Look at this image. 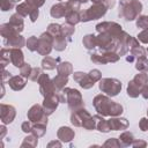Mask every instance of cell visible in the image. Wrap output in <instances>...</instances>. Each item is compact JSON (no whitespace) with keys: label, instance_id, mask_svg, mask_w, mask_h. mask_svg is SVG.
<instances>
[{"label":"cell","instance_id":"obj_1","mask_svg":"<svg viewBox=\"0 0 148 148\" xmlns=\"http://www.w3.org/2000/svg\"><path fill=\"white\" fill-rule=\"evenodd\" d=\"M92 104H94V108L97 111V113L102 114L103 117H106V116L117 117L123 113V106L119 103L113 102L110 98V96H108V95L99 94V95L95 96Z\"/></svg>","mask_w":148,"mask_h":148},{"label":"cell","instance_id":"obj_2","mask_svg":"<svg viewBox=\"0 0 148 148\" xmlns=\"http://www.w3.org/2000/svg\"><path fill=\"white\" fill-rule=\"evenodd\" d=\"M142 10V3L139 0H120L118 15L125 21H133L138 18Z\"/></svg>","mask_w":148,"mask_h":148},{"label":"cell","instance_id":"obj_3","mask_svg":"<svg viewBox=\"0 0 148 148\" xmlns=\"http://www.w3.org/2000/svg\"><path fill=\"white\" fill-rule=\"evenodd\" d=\"M108 10V6L102 2H94L89 8L81 12V21L82 22H89L92 20L101 18L105 15Z\"/></svg>","mask_w":148,"mask_h":148},{"label":"cell","instance_id":"obj_4","mask_svg":"<svg viewBox=\"0 0 148 148\" xmlns=\"http://www.w3.org/2000/svg\"><path fill=\"white\" fill-rule=\"evenodd\" d=\"M148 81V75L146 72H141L136 74L127 86V95L132 98H136L139 95H141V90L145 87V84Z\"/></svg>","mask_w":148,"mask_h":148},{"label":"cell","instance_id":"obj_5","mask_svg":"<svg viewBox=\"0 0 148 148\" xmlns=\"http://www.w3.org/2000/svg\"><path fill=\"white\" fill-rule=\"evenodd\" d=\"M99 90L105 95L113 97L117 96L121 90V82L113 77H104L99 80Z\"/></svg>","mask_w":148,"mask_h":148},{"label":"cell","instance_id":"obj_6","mask_svg":"<svg viewBox=\"0 0 148 148\" xmlns=\"http://www.w3.org/2000/svg\"><path fill=\"white\" fill-rule=\"evenodd\" d=\"M61 91L66 95V98H67L66 103L68 104V108L72 111L80 110V109H82L84 106L82 95H81V92L79 90L73 89V88H64Z\"/></svg>","mask_w":148,"mask_h":148},{"label":"cell","instance_id":"obj_7","mask_svg":"<svg viewBox=\"0 0 148 148\" xmlns=\"http://www.w3.org/2000/svg\"><path fill=\"white\" fill-rule=\"evenodd\" d=\"M96 38H97V46L102 52H106V51L116 52L117 39L112 35L108 32H101L98 34V36H96Z\"/></svg>","mask_w":148,"mask_h":148},{"label":"cell","instance_id":"obj_8","mask_svg":"<svg viewBox=\"0 0 148 148\" xmlns=\"http://www.w3.org/2000/svg\"><path fill=\"white\" fill-rule=\"evenodd\" d=\"M52 49H53V37L47 31H45L38 37L37 52L40 56H49Z\"/></svg>","mask_w":148,"mask_h":148},{"label":"cell","instance_id":"obj_9","mask_svg":"<svg viewBox=\"0 0 148 148\" xmlns=\"http://www.w3.org/2000/svg\"><path fill=\"white\" fill-rule=\"evenodd\" d=\"M27 117L31 123H42L47 125V114L45 113L43 105H39V104L32 105L28 110Z\"/></svg>","mask_w":148,"mask_h":148},{"label":"cell","instance_id":"obj_10","mask_svg":"<svg viewBox=\"0 0 148 148\" xmlns=\"http://www.w3.org/2000/svg\"><path fill=\"white\" fill-rule=\"evenodd\" d=\"M120 56L114 51H106L102 53H92L90 56V60L95 64H108V62H117Z\"/></svg>","mask_w":148,"mask_h":148},{"label":"cell","instance_id":"obj_11","mask_svg":"<svg viewBox=\"0 0 148 148\" xmlns=\"http://www.w3.org/2000/svg\"><path fill=\"white\" fill-rule=\"evenodd\" d=\"M38 84H39V92L43 95V97H46L49 95H52L57 92V89L53 84V81L50 79V76L45 73H42L40 77L38 79Z\"/></svg>","mask_w":148,"mask_h":148},{"label":"cell","instance_id":"obj_12","mask_svg":"<svg viewBox=\"0 0 148 148\" xmlns=\"http://www.w3.org/2000/svg\"><path fill=\"white\" fill-rule=\"evenodd\" d=\"M96 31L98 34L108 32V34L112 35L117 39L118 36L120 35V32L123 31V29H121V25L118 24L117 22H108V21H105V22H101V23H98L96 25Z\"/></svg>","mask_w":148,"mask_h":148},{"label":"cell","instance_id":"obj_13","mask_svg":"<svg viewBox=\"0 0 148 148\" xmlns=\"http://www.w3.org/2000/svg\"><path fill=\"white\" fill-rule=\"evenodd\" d=\"M16 13H18L20 15H22L23 17L24 16H29L30 17V21L31 22H35L39 15V12H38V8L30 5L29 2L24 1V2H21L16 6Z\"/></svg>","mask_w":148,"mask_h":148},{"label":"cell","instance_id":"obj_14","mask_svg":"<svg viewBox=\"0 0 148 148\" xmlns=\"http://www.w3.org/2000/svg\"><path fill=\"white\" fill-rule=\"evenodd\" d=\"M60 103V99H59V92H54L52 95H49L46 97H44V102H43V109L45 111V113L47 116L52 114L56 109L58 108V104Z\"/></svg>","mask_w":148,"mask_h":148},{"label":"cell","instance_id":"obj_15","mask_svg":"<svg viewBox=\"0 0 148 148\" xmlns=\"http://www.w3.org/2000/svg\"><path fill=\"white\" fill-rule=\"evenodd\" d=\"M15 116H16V110L13 105L3 104V103L0 105V118L2 124L5 125L10 124L15 119Z\"/></svg>","mask_w":148,"mask_h":148},{"label":"cell","instance_id":"obj_16","mask_svg":"<svg viewBox=\"0 0 148 148\" xmlns=\"http://www.w3.org/2000/svg\"><path fill=\"white\" fill-rule=\"evenodd\" d=\"M91 114L84 109H80V110H76V111H72L71 113V123L76 126V127H82L83 126V123L90 117Z\"/></svg>","mask_w":148,"mask_h":148},{"label":"cell","instance_id":"obj_17","mask_svg":"<svg viewBox=\"0 0 148 148\" xmlns=\"http://www.w3.org/2000/svg\"><path fill=\"white\" fill-rule=\"evenodd\" d=\"M74 81L76 83H79V86L83 89H90L94 87L95 82L91 80V77L89 76V73H83V72H75L73 74Z\"/></svg>","mask_w":148,"mask_h":148},{"label":"cell","instance_id":"obj_18","mask_svg":"<svg viewBox=\"0 0 148 148\" xmlns=\"http://www.w3.org/2000/svg\"><path fill=\"white\" fill-rule=\"evenodd\" d=\"M25 39L20 35V32H16L7 38H3V44L5 46H8V47H23L24 44H25Z\"/></svg>","mask_w":148,"mask_h":148},{"label":"cell","instance_id":"obj_19","mask_svg":"<svg viewBox=\"0 0 148 148\" xmlns=\"http://www.w3.org/2000/svg\"><path fill=\"white\" fill-rule=\"evenodd\" d=\"M108 124L111 131H119V130H126L128 127V121L126 118H121L119 116L111 117L108 119Z\"/></svg>","mask_w":148,"mask_h":148},{"label":"cell","instance_id":"obj_20","mask_svg":"<svg viewBox=\"0 0 148 148\" xmlns=\"http://www.w3.org/2000/svg\"><path fill=\"white\" fill-rule=\"evenodd\" d=\"M10 62L17 67L21 68L25 62H24V56L21 49L18 47H10Z\"/></svg>","mask_w":148,"mask_h":148},{"label":"cell","instance_id":"obj_21","mask_svg":"<svg viewBox=\"0 0 148 148\" xmlns=\"http://www.w3.org/2000/svg\"><path fill=\"white\" fill-rule=\"evenodd\" d=\"M57 136L60 141L62 142H71L74 136H75V133L74 131L71 128V127H67V126H61L58 132H57Z\"/></svg>","mask_w":148,"mask_h":148},{"label":"cell","instance_id":"obj_22","mask_svg":"<svg viewBox=\"0 0 148 148\" xmlns=\"http://www.w3.org/2000/svg\"><path fill=\"white\" fill-rule=\"evenodd\" d=\"M8 84L9 87L15 90V91H18V90H22L25 84H27V79L23 77L22 75H15V76H12L9 80H8Z\"/></svg>","mask_w":148,"mask_h":148},{"label":"cell","instance_id":"obj_23","mask_svg":"<svg viewBox=\"0 0 148 148\" xmlns=\"http://www.w3.org/2000/svg\"><path fill=\"white\" fill-rule=\"evenodd\" d=\"M66 12H67V7H66V3H64V2H58V3L53 5L50 9V14L54 18L64 17L66 15Z\"/></svg>","mask_w":148,"mask_h":148},{"label":"cell","instance_id":"obj_24","mask_svg":"<svg viewBox=\"0 0 148 148\" xmlns=\"http://www.w3.org/2000/svg\"><path fill=\"white\" fill-rule=\"evenodd\" d=\"M16 31H18V32H21V31H23V29H24V21H23V16L22 15H20L18 13H15V14H13L12 16H10V18H9V22H8Z\"/></svg>","mask_w":148,"mask_h":148},{"label":"cell","instance_id":"obj_25","mask_svg":"<svg viewBox=\"0 0 148 148\" xmlns=\"http://www.w3.org/2000/svg\"><path fill=\"white\" fill-rule=\"evenodd\" d=\"M130 52H131V54L126 57V61H128V62H132V61H134L135 59H138L140 57H146V50L141 45L132 47L130 50Z\"/></svg>","mask_w":148,"mask_h":148},{"label":"cell","instance_id":"obj_26","mask_svg":"<svg viewBox=\"0 0 148 148\" xmlns=\"http://www.w3.org/2000/svg\"><path fill=\"white\" fill-rule=\"evenodd\" d=\"M59 62H60V58H52L45 56V58L42 60V68L45 71H52L58 66Z\"/></svg>","mask_w":148,"mask_h":148},{"label":"cell","instance_id":"obj_27","mask_svg":"<svg viewBox=\"0 0 148 148\" xmlns=\"http://www.w3.org/2000/svg\"><path fill=\"white\" fill-rule=\"evenodd\" d=\"M65 18H66V23L72 24V25H75L79 22H81V12L67 10L66 12V15H65Z\"/></svg>","mask_w":148,"mask_h":148},{"label":"cell","instance_id":"obj_28","mask_svg":"<svg viewBox=\"0 0 148 148\" xmlns=\"http://www.w3.org/2000/svg\"><path fill=\"white\" fill-rule=\"evenodd\" d=\"M67 43H68V39L62 34L53 37V47L57 51H64L67 46Z\"/></svg>","mask_w":148,"mask_h":148},{"label":"cell","instance_id":"obj_29","mask_svg":"<svg viewBox=\"0 0 148 148\" xmlns=\"http://www.w3.org/2000/svg\"><path fill=\"white\" fill-rule=\"evenodd\" d=\"M57 71H58V74H60V75L69 76L71 74H73V66L68 61H61L58 64Z\"/></svg>","mask_w":148,"mask_h":148},{"label":"cell","instance_id":"obj_30","mask_svg":"<svg viewBox=\"0 0 148 148\" xmlns=\"http://www.w3.org/2000/svg\"><path fill=\"white\" fill-rule=\"evenodd\" d=\"M95 119H96V130H98L99 132H103V133H108L110 130L109 127V124H108V120L103 118L102 114H96L95 116Z\"/></svg>","mask_w":148,"mask_h":148},{"label":"cell","instance_id":"obj_31","mask_svg":"<svg viewBox=\"0 0 148 148\" xmlns=\"http://www.w3.org/2000/svg\"><path fill=\"white\" fill-rule=\"evenodd\" d=\"M82 44L83 46L87 49V50H92L95 47H97V38L95 35L92 34H89V35H86L82 39Z\"/></svg>","mask_w":148,"mask_h":148},{"label":"cell","instance_id":"obj_32","mask_svg":"<svg viewBox=\"0 0 148 148\" xmlns=\"http://www.w3.org/2000/svg\"><path fill=\"white\" fill-rule=\"evenodd\" d=\"M52 81H53V84H54L57 91H61V90L65 88V86L68 83V76L58 74L56 77L52 79Z\"/></svg>","mask_w":148,"mask_h":148},{"label":"cell","instance_id":"obj_33","mask_svg":"<svg viewBox=\"0 0 148 148\" xmlns=\"http://www.w3.org/2000/svg\"><path fill=\"white\" fill-rule=\"evenodd\" d=\"M119 141H120L121 146H124V147L132 146V143H133V141H134V135H133L131 132L125 131V132H123V133L120 134Z\"/></svg>","mask_w":148,"mask_h":148},{"label":"cell","instance_id":"obj_34","mask_svg":"<svg viewBox=\"0 0 148 148\" xmlns=\"http://www.w3.org/2000/svg\"><path fill=\"white\" fill-rule=\"evenodd\" d=\"M16 32H18V31H16L9 23H3L0 27V34H1V36L3 38H7V37H9V36H12V35H14Z\"/></svg>","mask_w":148,"mask_h":148},{"label":"cell","instance_id":"obj_35","mask_svg":"<svg viewBox=\"0 0 148 148\" xmlns=\"http://www.w3.org/2000/svg\"><path fill=\"white\" fill-rule=\"evenodd\" d=\"M45 132H46V124H42V123H35L31 130V133L37 138H42L45 134Z\"/></svg>","mask_w":148,"mask_h":148},{"label":"cell","instance_id":"obj_36","mask_svg":"<svg viewBox=\"0 0 148 148\" xmlns=\"http://www.w3.org/2000/svg\"><path fill=\"white\" fill-rule=\"evenodd\" d=\"M0 60H1V65L2 68H5L9 62H10V49H1L0 51Z\"/></svg>","mask_w":148,"mask_h":148},{"label":"cell","instance_id":"obj_37","mask_svg":"<svg viewBox=\"0 0 148 148\" xmlns=\"http://www.w3.org/2000/svg\"><path fill=\"white\" fill-rule=\"evenodd\" d=\"M37 143H38V138L31 133L30 135L24 138L23 142L21 143V147L22 148H24V147H36Z\"/></svg>","mask_w":148,"mask_h":148},{"label":"cell","instance_id":"obj_38","mask_svg":"<svg viewBox=\"0 0 148 148\" xmlns=\"http://www.w3.org/2000/svg\"><path fill=\"white\" fill-rule=\"evenodd\" d=\"M74 31H75V28H74V25H72V24L65 23V24L61 25V34L68 39V42L72 40V35L74 34Z\"/></svg>","mask_w":148,"mask_h":148},{"label":"cell","instance_id":"obj_39","mask_svg":"<svg viewBox=\"0 0 148 148\" xmlns=\"http://www.w3.org/2000/svg\"><path fill=\"white\" fill-rule=\"evenodd\" d=\"M135 68L140 72H148V60L146 57H140L136 59Z\"/></svg>","mask_w":148,"mask_h":148},{"label":"cell","instance_id":"obj_40","mask_svg":"<svg viewBox=\"0 0 148 148\" xmlns=\"http://www.w3.org/2000/svg\"><path fill=\"white\" fill-rule=\"evenodd\" d=\"M46 31L52 37H56V36H58V35L61 34V25L60 24H57V23H51V24H49Z\"/></svg>","mask_w":148,"mask_h":148},{"label":"cell","instance_id":"obj_41","mask_svg":"<svg viewBox=\"0 0 148 148\" xmlns=\"http://www.w3.org/2000/svg\"><path fill=\"white\" fill-rule=\"evenodd\" d=\"M25 45H27V47H28L29 51H32V52L34 51H37V47H38V38L36 36L29 37L28 40H27V43H25Z\"/></svg>","mask_w":148,"mask_h":148},{"label":"cell","instance_id":"obj_42","mask_svg":"<svg viewBox=\"0 0 148 148\" xmlns=\"http://www.w3.org/2000/svg\"><path fill=\"white\" fill-rule=\"evenodd\" d=\"M66 7H67V10L80 12L81 2H80V0H68V1L66 2Z\"/></svg>","mask_w":148,"mask_h":148},{"label":"cell","instance_id":"obj_43","mask_svg":"<svg viewBox=\"0 0 148 148\" xmlns=\"http://www.w3.org/2000/svg\"><path fill=\"white\" fill-rule=\"evenodd\" d=\"M83 128L88 130V131H91V130H95L96 128V119H95V116H90L84 123H83Z\"/></svg>","mask_w":148,"mask_h":148},{"label":"cell","instance_id":"obj_44","mask_svg":"<svg viewBox=\"0 0 148 148\" xmlns=\"http://www.w3.org/2000/svg\"><path fill=\"white\" fill-rule=\"evenodd\" d=\"M31 71H32L31 65H29V64L25 62V64L20 68V75H22V76L25 77V79H29V77H30V74H31Z\"/></svg>","mask_w":148,"mask_h":148},{"label":"cell","instance_id":"obj_45","mask_svg":"<svg viewBox=\"0 0 148 148\" xmlns=\"http://www.w3.org/2000/svg\"><path fill=\"white\" fill-rule=\"evenodd\" d=\"M136 27L141 28V29H148V16L142 15V16H138L136 18Z\"/></svg>","mask_w":148,"mask_h":148},{"label":"cell","instance_id":"obj_46","mask_svg":"<svg viewBox=\"0 0 148 148\" xmlns=\"http://www.w3.org/2000/svg\"><path fill=\"white\" fill-rule=\"evenodd\" d=\"M15 1L14 0H0V6H1V10L2 12H7L10 10L14 7Z\"/></svg>","mask_w":148,"mask_h":148},{"label":"cell","instance_id":"obj_47","mask_svg":"<svg viewBox=\"0 0 148 148\" xmlns=\"http://www.w3.org/2000/svg\"><path fill=\"white\" fill-rule=\"evenodd\" d=\"M42 69L38 68V67H32V71H31V74H30V80L31 81H38V79L42 75Z\"/></svg>","mask_w":148,"mask_h":148},{"label":"cell","instance_id":"obj_48","mask_svg":"<svg viewBox=\"0 0 148 148\" xmlns=\"http://www.w3.org/2000/svg\"><path fill=\"white\" fill-rule=\"evenodd\" d=\"M103 147H121V143H120L119 139L111 138V139H109L108 141H105V142H104Z\"/></svg>","mask_w":148,"mask_h":148},{"label":"cell","instance_id":"obj_49","mask_svg":"<svg viewBox=\"0 0 148 148\" xmlns=\"http://www.w3.org/2000/svg\"><path fill=\"white\" fill-rule=\"evenodd\" d=\"M89 76L91 77V80L94 81V82H97V81H99L101 79H102V73H101V71L99 69H91L90 72H89Z\"/></svg>","mask_w":148,"mask_h":148},{"label":"cell","instance_id":"obj_50","mask_svg":"<svg viewBox=\"0 0 148 148\" xmlns=\"http://www.w3.org/2000/svg\"><path fill=\"white\" fill-rule=\"evenodd\" d=\"M138 40H140L141 43L148 44V29H145V30H142L141 32H139V35H138Z\"/></svg>","mask_w":148,"mask_h":148},{"label":"cell","instance_id":"obj_51","mask_svg":"<svg viewBox=\"0 0 148 148\" xmlns=\"http://www.w3.org/2000/svg\"><path fill=\"white\" fill-rule=\"evenodd\" d=\"M32 124H31V121L29 120H27V121H24V123H22V125H21V130H22V132H24V133H31V130H32Z\"/></svg>","mask_w":148,"mask_h":148},{"label":"cell","instance_id":"obj_52","mask_svg":"<svg viewBox=\"0 0 148 148\" xmlns=\"http://www.w3.org/2000/svg\"><path fill=\"white\" fill-rule=\"evenodd\" d=\"M139 127L142 132H148V118H141L139 123Z\"/></svg>","mask_w":148,"mask_h":148},{"label":"cell","instance_id":"obj_53","mask_svg":"<svg viewBox=\"0 0 148 148\" xmlns=\"http://www.w3.org/2000/svg\"><path fill=\"white\" fill-rule=\"evenodd\" d=\"M132 146L133 147H135V148H145L146 146H147V143H146V141H143V140H135L134 139V141H133V143H132Z\"/></svg>","mask_w":148,"mask_h":148},{"label":"cell","instance_id":"obj_54","mask_svg":"<svg viewBox=\"0 0 148 148\" xmlns=\"http://www.w3.org/2000/svg\"><path fill=\"white\" fill-rule=\"evenodd\" d=\"M27 2H29L30 5H32V6H35V7H37V8H39L40 6H43L44 5V2H45V0H25Z\"/></svg>","mask_w":148,"mask_h":148},{"label":"cell","instance_id":"obj_55","mask_svg":"<svg viewBox=\"0 0 148 148\" xmlns=\"http://www.w3.org/2000/svg\"><path fill=\"white\" fill-rule=\"evenodd\" d=\"M141 96H142L145 99H148V81H147V83L145 84V87H143L142 90H141Z\"/></svg>","mask_w":148,"mask_h":148},{"label":"cell","instance_id":"obj_56","mask_svg":"<svg viewBox=\"0 0 148 148\" xmlns=\"http://www.w3.org/2000/svg\"><path fill=\"white\" fill-rule=\"evenodd\" d=\"M91 1H92V2H102V3L106 5L108 8L113 6V0H91Z\"/></svg>","mask_w":148,"mask_h":148},{"label":"cell","instance_id":"obj_57","mask_svg":"<svg viewBox=\"0 0 148 148\" xmlns=\"http://www.w3.org/2000/svg\"><path fill=\"white\" fill-rule=\"evenodd\" d=\"M10 77H12L10 73H9V72H7V71H6L5 68H2V81H3V82H5L6 80L8 81V80H9Z\"/></svg>","mask_w":148,"mask_h":148},{"label":"cell","instance_id":"obj_58","mask_svg":"<svg viewBox=\"0 0 148 148\" xmlns=\"http://www.w3.org/2000/svg\"><path fill=\"white\" fill-rule=\"evenodd\" d=\"M47 147H61V142H59V141H51L47 145Z\"/></svg>","mask_w":148,"mask_h":148},{"label":"cell","instance_id":"obj_59","mask_svg":"<svg viewBox=\"0 0 148 148\" xmlns=\"http://www.w3.org/2000/svg\"><path fill=\"white\" fill-rule=\"evenodd\" d=\"M0 130H1V134H0V138H1V139H3V136H5V134H6V127H5V124H2V125H1Z\"/></svg>","mask_w":148,"mask_h":148},{"label":"cell","instance_id":"obj_60","mask_svg":"<svg viewBox=\"0 0 148 148\" xmlns=\"http://www.w3.org/2000/svg\"><path fill=\"white\" fill-rule=\"evenodd\" d=\"M88 1H89V0H80V2H81V3H82V2L84 3V2H88Z\"/></svg>","mask_w":148,"mask_h":148},{"label":"cell","instance_id":"obj_61","mask_svg":"<svg viewBox=\"0 0 148 148\" xmlns=\"http://www.w3.org/2000/svg\"><path fill=\"white\" fill-rule=\"evenodd\" d=\"M14 1H15V2H16V1H18V0H14Z\"/></svg>","mask_w":148,"mask_h":148},{"label":"cell","instance_id":"obj_62","mask_svg":"<svg viewBox=\"0 0 148 148\" xmlns=\"http://www.w3.org/2000/svg\"><path fill=\"white\" fill-rule=\"evenodd\" d=\"M147 51H148V47H147Z\"/></svg>","mask_w":148,"mask_h":148},{"label":"cell","instance_id":"obj_63","mask_svg":"<svg viewBox=\"0 0 148 148\" xmlns=\"http://www.w3.org/2000/svg\"><path fill=\"white\" fill-rule=\"evenodd\" d=\"M147 113H148V110H147Z\"/></svg>","mask_w":148,"mask_h":148}]
</instances>
